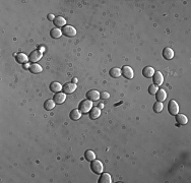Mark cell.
<instances>
[{
	"label": "cell",
	"instance_id": "cell-31",
	"mask_svg": "<svg viewBox=\"0 0 191 183\" xmlns=\"http://www.w3.org/2000/svg\"><path fill=\"white\" fill-rule=\"evenodd\" d=\"M72 82H73V84H76V82H77V79H72Z\"/></svg>",
	"mask_w": 191,
	"mask_h": 183
},
{
	"label": "cell",
	"instance_id": "cell-26",
	"mask_svg": "<svg viewBox=\"0 0 191 183\" xmlns=\"http://www.w3.org/2000/svg\"><path fill=\"white\" fill-rule=\"evenodd\" d=\"M163 108H164V106H163L162 102H156L154 104V111L156 113H161L163 111Z\"/></svg>",
	"mask_w": 191,
	"mask_h": 183
},
{
	"label": "cell",
	"instance_id": "cell-1",
	"mask_svg": "<svg viewBox=\"0 0 191 183\" xmlns=\"http://www.w3.org/2000/svg\"><path fill=\"white\" fill-rule=\"evenodd\" d=\"M91 169L95 174H102L104 172V165L101 161L95 159L91 163Z\"/></svg>",
	"mask_w": 191,
	"mask_h": 183
},
{
	"label": "cell",
	"instance_id": "cell-25",
	"mask_svg": "<svg viewBox=\"0 0 191 183\" xmlns=\"http://www.w3.org/2000/svg\"><path fill=\"white\" fill-rule=\"evenodd\" d=\"M84 158L88 162H92V161L96 159V155L93 151H87L84 152Z\"/></svg>",
	"mask_w": 191,
	"mask_h": 183
},
{
	"label": "cell",
	"instance_id": "cell-30",
	"mask_svg": "<svg viewBox=\"0 0 191 183\" xmlns=\"http://www.w3.org/2000/svg\"><path fill=\"white\" fill-rule=\"evenodd\" d=\"M99 108H100V109H103V108H104V104L103 103H101V104H100L99 105V106H98Z\"/></svg>",
	"mask_w": 191,
	"mask_h": 183
},
{
	"label": "cell",
	"instance_id": "cell-12",
	"mask_svg": "<svg viewBox=\"0 0 191 183\" xmlns=\"http://www.w3.org/2000/svg\"><path fill=\"white\" fill-rule=\"evenodd\" d=\"M166 98H167V93H166L165 90L161 88V90H158V92L156 93V99L158 100V102H164Z\"/></svg>",
	"mask_w": 191,
	"mask_h": 183
},
{
	"label": "cell",
	"instance_id": "cell-20",
	"mask_svg": "<svg viewBox=\"0 0 191 183\" xmlns=\"http://www.w3.org/2000/svg\"><path fill=\"white\" fill-rule=\"evenodd\" d=\"M109 73H110V76L113 77V79H118V77L122 75V74H121V69L118 67H113L111 70L109 71Z\"/></svg>",
	"mask_w": 191,
	"mask_h": 183
},
{
	"label": "cell",
	"instance_id": "cell-6",
	"mask_svg": "<svg viewBox=\"0 0 191 183\" xmlns=\"http://www.w3.org/2000/svg\"><path fill=\"white\" fill-rule=\"evenodd\" d=\"M42 51H40V50H35V51H33L31 54H30L29 56V60L31 61L33 63H36L37 61H39L42 58Z\"/></svg>",
	"mask_w": 191,
	"mask_h": 183
},
{
	"label": "cell",
	"instance_id": "cell-10",
	"mask_svg": "<svg viewBox=\"0 0 191 183\" xmlns=\"http://www.w3.org/2000/svg\"><path fill=\"white\" fill-rule=\"evenodd\" d=\"M87 99L91 100L92 102L94 101H98L100 99V93L96 90H91L87 93Z\"/></svg>",
	"mask_w": 191,
	"mask_h": 183
},
{
	"label": "cell",
	"instance_id": "cell-17",
	"mask_svg": "<svg viewBox=\"0 0 191 183\" xmlns=\"http://www.w3.org/2000/svg\"><path fill=\"white\" fill-rule=\"evenodd\" d=\"M112 182V177L109 173H102L101 177L99 179V183H111Z\"/></svg>",
	"mask_w": 191,
	"mask_h": 183
},
{
	"label": "cell",
	"instance_id": "cell-18",
	"mask_svg": "<svg viewBox=\"0 0 191 183\" xmlns=\"http://www.w3.org/2000/svg\"><path fill=\"white\" fill-rule=\"evenodd\" d=\"M175 116H176V121L179 125H186L187 122H188V119L184 114H177Z\"/></svg>",
	"mask_w": 191,
	"mask_h": 183
},
{
	"label": "cell",
	"instance_id": "cell-9",
	"mask_svg": "<svg viewBox=\"0 0 191 183\" xmlns=\"http://www.w3.org/2000/svg\"><path fill=\"white\" fill-rule=\"evenodd\" d=\"M54 102L56 104H62L65 102L66 100V94H64L63 92H59V93H56L54 95Z\"/></svg>",
	"mask_w": 191,
	"mask_h": 183
},
{
	"label": "cell",
	"instance_id": "cell-16",
	"mask_svg": "<svg viewBox=\"0 0 191 183\" xmlns=\"http://www.w3.org/2000/svg\"><path fill=\"white\" fill-rule=\"evenodd\" d=\"M53 23H54V26L57 27L58 29H59V27H63L65 26L66 21H65V18H62V16H56Z\"/></svg>",
	"mask_w": 191,
	"mask_h": 183
},
{
	"label": "cell",
	"instance_id": "cell-28",
	"mask_svg": "<svg viewBox=\"0 0 191 183\" xmlns=\"http://www.w3.org/2000/svg\"><path fill=\"white\" fill-rule=\"evenodd\" d=\"M100 98H102L103 100H107L110 98V94L108 93V92H102V93L100 94Z\"/></svg>",
	"mask_w": 191,
	"mask_h": 183
},
{
	"label": "cell",
	"instance_id": "cell-14",
	"mask_svg": "<svg viewBox=\"0 0 191 183\" xmlns=\"http://www.w3.org/2000/svg\"><path fill=\"white\" fill-rule=\"evenodd\" d=\"M154 73V69L151 67V66H145L142 70V74L145 75V77H146V79L153 77Z\"/></svg>",
	"mask_w": 191,
	"mask_h": 183
},
{
	"label": "cell",
	"instance_id": "cell-27",
	"mask_svg": "<svg viewBox=\"0 0 191 183\" xmlns=\"http://www.w3.org/2000/svg\"><path fill=\"white\" fill-rule=\"evenodd\" d=\"M158 87L157 85H149V88H148V93L151 94V95H156V93L158 92Z\"/></svg>",
	"mask_w": 191,
	"mask_h": 183
},
{
	"label": "cell",
	"instance_id": "cell-29",
	"mask_svg": "<svg viewBox=\"0 0 191 183\" xmlns=\"http://www.w3.org/2000/svg\"><path fill=\"white\" fill-rule=\"evenodd\" d=\"M48 19H49V21H54L55 16L53 14H48Z\"/></svg>",
	"mask_w": 191,
	"mask_h": 183
},
{
	"label": "cell",
	"instance_id": "cell-4",
	"mask_svg": "<svg viewBox=\"0 0 191 183\" xmlns=\"http://www.w3.org/2000/svg\"><path fill=\"white\" fill-rule=\"evenodd\" d=\"M121 74L125 77L127 79H132L134 76V72H133V69H132L130 66H123L121 68Z\"/></svg>",
	"mask_w": 191,
	"mask_h": 183
},
{
	"label": "cell",
	"instance_id": "cell-11",
	"mask_svg": "<svg viewBox=\"0 0 191 183\" xmlns=\"http://www.w3.org/2000/svg\"><path fill=\"white\" fill-rule=\"evenodd\" d=\"M88 113H90L91 119H93V120H96V119H98L100 116H101V109H100L99 107H93Z\"/></svg>",
	"mask_w": 191,
	"mask_h": 183
},
{
	"label": "cell",
	"instance_id": "cell-24",
	"mask_svg": "<svg viewBox=\"0 0 191 183\" xmlns=\"http://www.w3.org/2000/svg\"><path fill=\"white\" fill-rule=\"evenodd\" d=\"M55 104L56 103L54 102V100H46L45 103H44V108L46 110H52L55 107Z\"/></svg>",
	"mask_w": 191,
	"mask_h": 183
},
{
	"label": "cell",
	"instance_id": "cell-22",
	"mask_svg": "<svg viewBox=\"0 0 191 183\" xmlns=\"http://www.w3.org/2000/svg\"><path fill=\"white\" fill-rule=\"evenodd\" d=\"M50 35H51V37L53 39H58L62 36V30L60 29H58V27H54V29L51 30Z\"/></svg>",
	"mask_w": 191,
	"mask_h": 183
},
{
	"label": "cell",
	"instance_id": "cell-7",
	"mask_svg": "<svg viewBox=\"0 0 191 183\" xmlns=\"http://www.w3.org/2000/svg\"><path fill=\"white\" fill-rule=\"evenodd\" d=\"M77 88L76 84H73L72 82H67V84H65L63 85L62 90H63V93L64 94H72L73 92H75Z\"/></svg>",
	"mask_w": 191,
	"mask_h": 183
},
{
	"label": "cell",
	"instance_id": "cell-5",
	"mask_svg": "<svg viewBox=\"0 0 191 183\" xmlns=\"http://www.w3.org/2000/svg\"><path fill=\"white\" fill-rule=\"evenodd\" d=\"M62 35L66 37H74L76 35V30L71 26H64L62 27Z\"/></svg>",
	"mask_w": 191,
	"mask_h": 183
},
{
	"label": "cell",
	"instance_id": "cell-23",
	"mask_svg": "<svg viewBox=\"0 0 191 183\" xmlns=\"http://www.w3.org/2000/svg\"><path fill=\"white\" fill-rule=\"evenodd\" d=\"M69 116H70V118L72 119V120H78V119L81 117V112H80L78 109H74L70 112Z\"/></svg>",
	"mask_w": 191,
	"mask_h": 183
},
{
	"label": "cell",
	"instance_id": "cell-21",
	"mask_svg": "<svg viewBox=\"0 0 191 183\" xmlns=\"http://www.w3.org/2000/svg\"><path fill=\"white\" fill-rule=\"evenodd\" d=\"M15 59H16V61H18V63H21V64H26L27 61H29V59H27V56L26 54H24V53H18L15 56Z\"/></svg>",
	"mask_w": 191,
	"mask_h": 183
},
{
	"label": "cell",
	"instance_id": "cell-8",
	"mask_svg": "<svg viewBox=\"0 0 191 183\" xmlns=\"http://www.w3.org/2000/svg\"><path fill=\"white\" fill-rule=\"evenodd\" d=\"M153 82H154V85H157V87L158 85H163V82H164V76H163V74L161 73V71H156V72L154 73Z\"/></svg>",
	"mask_w": 191,
	"mask_h": 183
},
{
	"label": "cell",
	"instance_id": "cell-19",
	"mask_svg": "<svg viewBox=\"0 0 191 183\" xmlns=\"http://www.w3.org/2000/svg\"><path fill=\"white\" fill-rule=\"evenodd\" d=\"M29 69H30V71H31L32 73H35V74L42 72V70H43L42 66L37 64V63H33V64H31V65H30Z\"/></svg>",
	"mask_w": 191,
	"mask_h": 183
},
{
	"label": "cell",
	"instance_id": "cell-13",
	"mask_svg": "<svg viewBox=\"0 0 191 183\" xmlns=\"http://www.w3.org/2000/svg\"><path fill=\"white\" fill-rule=\"evenodd\" d=\"M163 57H164L166 60H171L174 57V51L171 48L167 47V48L163 50Z\"/></svg>",
	"mask_w": 191,
	"mask_h": 183
},
{
	"label": "cell",
	"instance_id": "cell-2",
	"mask_svg": "<svg viewBox=\"0 0 191 183\" xmlns=\"http://www.w3.org/2000/svg\"><path fill=\"white\" fill-rule=\"evenodd\" d=\"M93 108V102L91 100H82L81 102L79 103L78 106V110L81 113H88L90 112L91 109Z\"/></svg>",
	"mask_w": 191,
	"mask_h": 183
},
{
	"label": "cell",
	"instance_id": "cell-15",
	"mask_svg": "<svg viewBox=\"0 0 191 183\" xmlns=\"http://www.w3.org/2000/svg\"><path fill=\"white\" fill-rule=\"evenodd\" d=\"M62 88L63 87L61 85V84H59V82H51V84H50V91L53 92L54 94L61 92Z\"/></svg>",
	"mask_w": 191,
	"mask_h": 183
},
{
	"label": "cell",
	"instance_id": "cell-3",
	"mask_svg": "<svg viewBox=\"0 0 191 183\" xmlns=\"http://www.w3.org/2000/svg\"><path fill=\"white\" fill-rule=\"evenodd\" d=\"M168 111L171 115H177L179 112V105L175 100H171L168 104Z\"/></svg>",
	"mask_w": 191,
	"mask_h": 183
}]
</instances>
